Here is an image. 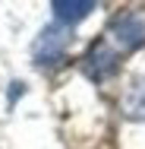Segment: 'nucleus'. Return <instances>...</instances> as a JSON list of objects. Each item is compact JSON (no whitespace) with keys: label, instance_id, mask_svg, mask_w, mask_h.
I'll return each mask as SVG.
<instances>
[{"label":"nucleus","instance_id":"nucleus-1","mask_svg":"<svg viewBox=\"0 0 145 149\" xmlns=\"http://www.w3.org/2000/svg\"><path fill=\"white\" fill-rule=\"evenodd\" d=\"M66 45H69L66 29H60V26H47V29H41V35L35 38V45H32V57H35V63H41V67L57 63V60L66 54Z\"/></svg>","mask_w":145,"mask_h":149},{"label":"nucleus","instance_id":"nucleus-2","mask_svg":"<svg viewBox=\"0 0 145 149\" xmlns=\"http://www.w3.org/2000/svg\"><path fill=\"white\" fill-rule=\"evenodd\" d=\"M111 35L120 41V48L133 51V48L145 45V22L139 19V16H133V13H126V16H117V19H114V26H111Z\"/></svg>","mask_w":145,"mask_h":149},{"label":"nucleus","instance_id":"nucleus-3","mask_svg":"<svg viewBox=\"0 0 145 149\" xmlns=\"http://www.w3.org/2000/svg\"><path fill=\"white\" fill-rule=\"evenodd\" d=\"M82 67H85V73L91 79H107V76L117 70V54L104 45V41H98V45L85 54V63H82Z\"/></svg>","mask_w":145,"mask_h":149},{"label":"nucleus","instance_id":"nucleus-4","mask_svg":"<svg viewBox=\"0 0 145 149\" xmlns=\"http://www.w3.org/2000/svg\"><path fill=\"white\" fill-rule=\"evenodd\" d=\"M123 114L133 120H145V79L136 76L123 92Z\"/></svg>","mask_w":145,"mask_h":149},{"label":"nucleus","instance_id":"nucleus-5","mask_svg":"<svg viewBox=\"0 0 145 149\" xmlns=\"http://www.w3.org/2000/svg\"><path fill=\"white\" fill-rule=\"evenodd\" d=\"M91 10H95L91 0H57L54 3V16L60 22H79V19H85Z\"/></svg>","mask_w":145,"mask_h":149}]
</instances>
